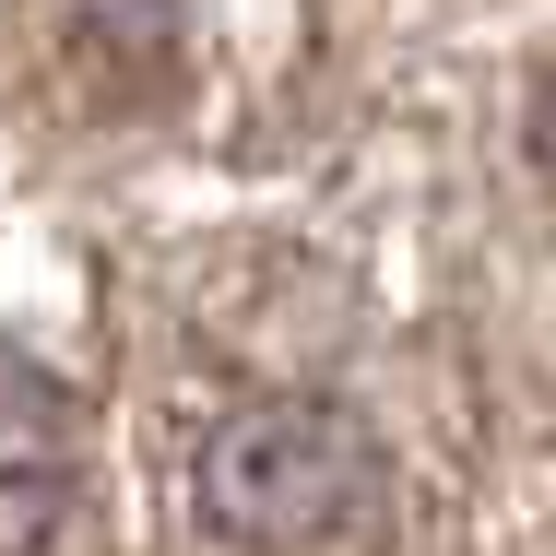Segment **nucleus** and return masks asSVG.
Here are the masks:
<instances>
[{"instance_id": "3", "label": "nucleus", "mask_w": 556, "mask_h": 556, "mask_svg": "<svg viewBox=\"0 0 556 556\" xmlns=\"http://www.w3.org/2000/svg\"><path fill=\"white\" fill-rule=\"evenodd\" d=\"M48 521H60V497L36 485V462H12V556H48Z\"/></svg>"}, {"instance_id": "4", "label": "nucleus", "mask_w": 556, "mask_h": 556, "mask_svg": "<svg viewBox=\"0 0 556 556\" xmlns=\"http://www.w3.org/2000/svg\"><path fill=\"white\" fill-rule=\"evenodd\" d=\"M533 166H545V178H556V84H545V96H533Z\"/></svg>"}, {"instance_id": "1", "label": "nucleus", "mask_w": 556, "mask_h": 556, "mask_svg": "<svg viewBox=\"0 0 556 556\" xmlns=\"http://www.w3.org/2000/svg\"><path fill=\"white\" fill-rule=\"evenodd\" d=\"M367 485H379V439L343 403H308V391L249 403V415H225L202 439V521L225 545H261V556L343 533L367 509Z\"/></svg>"}, {"instance_id": "2", "label": "nucleus", "mask_w": 556, "mask_h": 556, "mask_svg": "<svg viewBox=\"0 0 556 556\" xmlns=\"http://www.w3.org/2000/svg\"><path fill=\"white\" fill-rule=\"evenodd\" d=\"M72 12H84V24L108 36V48H166V36H178V24L202 12V0H72Z\"/></svg>"}]
</instances>
